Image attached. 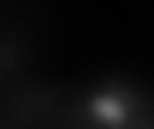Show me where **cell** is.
<instances>
[{
	"label": "cell",
	"instance_id": "obj_1",
	"mask_svg": "<svg viewBox=\"0 0 154 129\" xmlns=\"http://www.w3.org/2000/svg\"><path fill=\"white\" fill-rule=\"evenodd\" d=\"M84 110L87 116L93 119L96 126H106V129H119L132 119V110H135V97L125 84H103L87 94L84 100Z\"/></svg>",
	"mask_w": 154,
	"mask_h": 129
}]
</instances>
